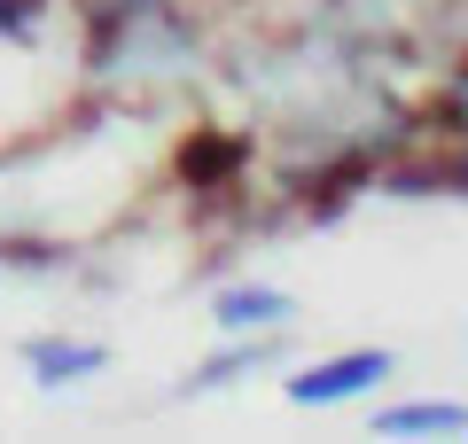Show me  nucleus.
I'll list each match as a JSON object with an SVG mask.
<instances>
[{
    "label": "nucleus",
    "mask_w": 468,
    "mask_h": 444,
    "mask_svg": "<svg viewBox=\"0 0 468 444\" xmlns=\"http://www.w3.org/2000/svg\"><path fill=\"white\" fill-rule=\"evenodd\" d=\"M383 375H390V351H351V359L304 366V375L289 382V397H297V406H344V397H367Z\"/></svg>",
    "instance_id": "1"
},
{
    "label": "nucleus",
    "mask_w": 468,
    "mask_h": 444,
    "mask_svg": "<svg viewBox=\"0 0 468 444\" xmlns=\"http://www.w3.org/2000/svg\"><path fill=\"white\" fill-rule=\"evenodd\" d=\"M227 164H234V156H227V141H196V164H187V172H196V180H218Z\"/></svg>",
    "instance_id": "5"
},
{
    "label": "nucleus",
    "mask_w": 468,
    "mask_h": 444,
    "mask_svg": "<svg viewBox=\"0 0 468 444\" xmlns=\"http://www.w3.org/2000/svg\"><path fill=\"white\" fill-rule=\"evenodd\" d=\"M94 366H101V351H39V382H79Z\"/></svg>",
    "instance_id": "4"
},
{
    "label": "nucleus",
    "mask_w": 468,
    "mask_h": 444,
    "mask_svg": "<svg viewBox=\"0 0 468 444\" xmlns=\"http://www.w3.org/2000/svg\"><path fill=\"white\" fill-rule=\"evenodd\" d=\"M273 320H289V296H273V289H227L218 296V328H273Z\"/></svg>",
    "instance_id": "3"
},
{
    "label": "nucleus",
    "mask_w": 468,
    "mask_h": 444,
    "mask_svg": "<svg viewBox=\"0 0 468 444\" xmlns=\"http://www.w3.org/2000/svg\"><path fill=\"white\" fill-rule=\"evenodd\" d=\"M375 437H468V406H390L375 413Z\"/></svg>",
    "instance_id": "2"
}]
</instances>
